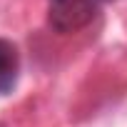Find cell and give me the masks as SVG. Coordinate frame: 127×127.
Masks as SVG:
<instances>
[{
	"label": "cell",
	"instance_id": "cell-1",
	"mask_svg": "<svg viewBox=\"0 0 127 127\" xmlns=\"http://www.w3.org/2000/svg\"><path fill=\"white\" fill-rule=\"evenodd\" d=\"M97 0H50L47 20L57 32H77L97 15Z\"/></svg>",
	"mask_w": 127,
	"mask_h": 127
},
{
	"label": "cell",
	"instance_id": "cell-2",
	"mask_svg": "<svg viewBox=\"0 0 127 127\" xmlns=\"http://www.w3.org/2000/svg\"><path fill=\"white\" fill-rule=\"evenodd\" d=\"M18 75H20V55L18 47L0 37V95L13 92V87L18 85Z\"/></svg>",
	"mask_w": 127,
	"mask_h": 127
},
{
	"label": "cell",
	"instance_id": "cell-3",
	"mask_svg": "<svg viewBox=\"0 0 127 127\" xmlns=\"http://www.w3.org/2000/svg\"><path fill=\"white\" fill-rule=\"evenodd\" d=\"M97 3H100V5H102V3H110V0H97Z\"/></svg>",
	"mask_w": 127,
	"mask_h": 127
}]
</instances>
